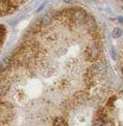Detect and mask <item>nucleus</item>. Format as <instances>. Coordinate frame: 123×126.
<instances>
[{
    "label": "nucleus",
    "instance_id": "f257e3e1",
    "mask_svg": "<svg viewBox=\"0 0 123 126\" xmlns=\"http://www.w3.org/2000/svg\"><path fill=\"white\" fill-rule=\"evenodd\" d=\"M102 29L81 7L44 14L0 65V126H71L105 92Z\"/></svg>",
    "mask_w": 123,
    "mask_h": 126
},
{
    "label": "nucleus",
    "instance_id": "f03ea898",
    "mask_svg": "<svg viewBox=\"0 0 123 126\" xmlns=\"http://www.w3.org/2000/svg\"><path fill=\"white\" fill-rule=\"evenodd\" d=\"M122 84L102 101L94 113L93 126H123V47L120 56Z\"/></svg>",
    "mask_w": 123,
    "mask_h": 126
},
{
    "label": "nucleus",
    "instance_id": "7ed1b4c3",
    "mask_svg": "<svg viewBox=\"0 0 123 126\" xmlns=\"http://www.w3.org/2000/svg\"><path fill=\"white\" fill-rule=\"evenodd\" d=\"M24 4V1H0V16L13 13Z\"/></svg>",
    "mask_w": 123,
    "mask_h": 126
},
{
    "label": "nucleus",
    "instance_id": "20e7f679",
    "mask_svg": "<svg viewBox=\"0 0 123 126\" xmlns=\"http://www.w3.org/2000/svg\"><path fill=\"white\" fill-rule=\"evenodd\" d=\"M5 37H6V29L4 28V25L0 24V49L5 42Z\"/></svg>",
    "mask_w": 123,
    "mask_h": 126
}]
</instances>
